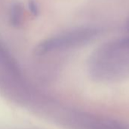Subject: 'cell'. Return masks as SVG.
Returning a JSON list of instances; mask_svg holds the SVG:
<instances>
[{"instance_id": "cell-1", "label": "cell", "mask_w": 129, "mask_h": 129, "mask_svg": "<svg viewBox=\"0 0 129 129\" xmlns=\"http://www.w3.org/2000/svg\"><path fill=\"white\" fill-rule=\"evenodd\" d=\"M101 30L98 27L76 28L42 41L35 49L37 56H44L57 51L66 50L85 45L95 39Z\"/></svg>"}, {"instance_id": "cell-2", "label": "cell", "mask_w": 129, "mask_h": 129, "mask_svg": "<svg viewBox=\"0 0 129 129\" xmlns=\"http://www.w3.org/2000/svg\"><path fill=\"white\" fill-rule=\"evenodd\" d=\"M129 51V36L111 40L101 46L93 57L115 58L120 57Z\"/></svg>"}, {"instance_id": "cell-3", "label": "cell", "mask_w": 129, "mask_h": 129, "mask_svg": "<svg viewBox=\"0 0 129 129\" xmlns=\"http://www.w3.org/2000/svg\"><path fill=\"white\" fill-rule=\"evenodd\" d=\"M9 20L14 27H19L23 20V8L19 2L11 5L9 11Z\"/></svg>"}, {"instance_id": "cell-4", "label": "cell", "mask_w": 129, "mask_h": 129, "mask_svg": "<svg viewBox=\"0 0 129 129\" xmlns=\"http://www.w3.org/2000/svg\"><path fill=\"white\" fill-rule=\"evenodd\" d=\"M28 7L30 12L33 15H37L39 12V7L36 0H29L28 2Z\"/></svg>"}, {"instance_id": "cell-5", "label": "cell", "mask_w": 129, "mask_h": 129, "mask_svg": "<svg viewBox=\"0 0 129 129\" xmlns=\"http://www.w3.org/2000/svg\"><path fill=\"white\" fill-rule=\"evenodd\" d=\"M126 28H127V30L129 32V18L127 21V23H126Z\"/></svg>"}]
</instances>
